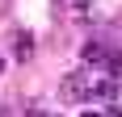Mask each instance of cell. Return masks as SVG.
Here are the masks:
<instances>
[{"instance_id":"277c9868","label":"cell","mask_w":122,"mask_h":117,"mask_svg":"<svg viewBox=\"0 0 122 117\" xmlns=\"http://www.w3.org/2000/svg\"><path fill=\"white\" fill-rule=\"evenodd\" d=\"M105 117H122V105H110V109H101Z\"/></svg>"},{"instance_id":"5b68a950","label":"cell","mask_w":122,"mask_h":117,"mask_svg":"<svg viewBox=\"0 0 122 117\" xmlns=\"http://www.w3.org/2000/svg\"><path fill=\"white\" fill-rule=\"evenodd\" d=\"M84 117H105V113H97V109H88V113H84Z\"/></svg>"},{"instance_id":"8992f818","label":"cell","mask_w":122,"mask_h":117,"mask_svg":"<svg viewBox=\"0 0 122 117\" xmlns=\"http://www.w3.org/2000/svg\"><path fill=\"white\" fill-rule=\"evenodd\" d=\"M4 67H9V63H4V54H0V71H4Z\"/></svg>"},{"instance_id":"7a4b0ae2","label":"cell","mask_w":122,"mask_h":117,"mask_svg":"<svg viewBox=\"0 0 122 117\" xmlns=\"http://www.w3.org/2000/svg\"><path fill=\"white\" fill-rule=\"evenodd\" d=\"M101 58H110V54H105L97 42H88V46H84V63H101Z\"/></svg>"},{"instance_id":"6da1fadb","label":"cell","mask_w":122,"mask_h":117,"mask_svg":"<svg viewBox=\"0 0 122 117\" xmlns=\"http://www.w3.org/2000/svg\"><path fill=\"white\" fill-rule=\"evenodd\" d=\"M13 42H17V46H13V54L21 58V63H30V58H34V34H30V29H17V38H13Z\"/></svg>"},{"instance_id":"3957f363","label":"cell","mask_w":122,"mask_h":117,"mask_svg":"<svg viewBox=\"0 0 122 117\" xmlns=\"http://www.w3.org/2000/svg\"><path fill=\"white\" fill-rule=\"evenodd\" d=\"M72 9H76V17H88V0H72Z\"/></svg>"}]
</instances>
